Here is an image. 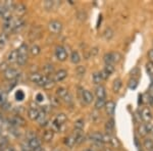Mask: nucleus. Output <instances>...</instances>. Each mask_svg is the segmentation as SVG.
I'll use <instances>...</instances> for the list:
<instances>
[{"label":"nucleus","mask_w":153,"mask_h":151,"mask_svg":"<svg viewBox=\"0 0 153 151\" xmlns=\"http://www.w3.org/2000/svg\"><path fill=\"white\" fill-rule=\"evenodd\" d=\"M7 68H8V63H7V61H4V62H2L0 64V71H5Z\"/></svg>","instance_id":"obj_42"},{"label":"nucleus","mask_w":153,"mask_h":151,"mask_svg":"<svg viewBox=\"0 0 153 151\" xmlns=\"http://www.w3.org/2000/svg\"><path fill=\"white\" fill-rule=\"evenodd\" d=\"M95 94L97 96L98 99H105L106 97V91H105V88L103 86H97L95 89Z\"/></svg>","instance_id":"obj_13"},{"label":"nucleus","mask_w":153,"mask_h":151,"mask_svg":"<svg viewBox=\"0 0 153 151\" xmlns=\"http://www.w3.org/2000/svg\"><path fill=\"white\" fill-rule=\"evenodd\" d=\"M138 134H139L141 137H145V136L148 135V131H147V127H146V123H140L138 126Z\"/></svg>","instance_id":"obj_21"},{"label":"nucleus","mask_w":153,"mask_h":151,"mask_svg":"<svg viewBox=\"0 0 153 151\" xmlns=\"http://www.w3.org/2000/svg\"><path fill=\"white\" fill-rule=\"evenodd\" d=\"M148 57H149V61H150V62L153 63V49L149 50V52H148Z\"/></svg>","instance_id":"obj_45"},{"label":"nucleus","mask_w":153,"mask_h":151,"mask_svg":"<svg viewBox=\"0 0 153 151\" xmlns=\"http://www.w3.org/2000/svg\"><path fill=\"white\" fill-rule=\"evenodd\" d=\"M146 71H147V74L149 75V77L151 78V80L153 79V63L148 61L146 63Z\"/></svg>","instance_id":"obj_35"},{"label":"nucleus","mask_w":153,"mask_h":151,"mask_svg":"<svg viewBox=\"0 0 153 151\" xmlns=\"http://www.w3.org/2000/svg\"><path fill=\"white\" fill-rule=\"evenodd\" d=\"M30 53L32 54V55L33 56H37V55H39V54H40V52H41V48L40 47H39L38 45H33L31 47V48H30Z\"/></svg>","instance_id":"obj_30"},{"label":"nucleus","mask_w":153,"mask_h":151,"mask_svg":"<svg viewBox=\"0 0 153 151\" xmlns=\"http://www.w3.org/2000/svg\"><path fill=\"white\" fill-rule=\"evenodd\" d=\"M103 59H104L105 65H107V64H109V65H113V63L115 62L114 56H113V52L106 53L105 55L103 56Z\"/></svg>","instance_id":"obj_17"},{"label":"nucleus","mask_w":153,"mask_h":151,"mask_svg":"<svg viewBox=\"0 0 153 151\" xmlns=\"http://www.w3.org/2000/svg\"><path fill=\"white\" fill-rule=\"evenodd\" d=\"M150 134H152V136H153V130L151 131V133H150Z\"/></svg>","instance_id":"obj_52"},{"label":"nucleus","mask_w":153,"mask_h":151,"mask_svg":"<svg viewBox=\"0 0 153 151\" xmlns=\"http://www.w3.org/2000/svg\"><path fill=\"white\" fill-rule=\"evenodd\" d=\"M9 106H10V105H9L8 103L6 102V103H4L3 105H1V108H3L4 110H7V109H8V107H9Z\"/></svg>","instance_id":"obj_47"},{"label":"nucleus","mask_w":153,"mask_h":151,"mask_svg":"<svg viewBox=\"0 0 153 151\" xmlns=\"http://www.w3.org/2000/svg\"><path fill=\"white\" fill-rule=\"evenodd\" d=\"M92 81L93 83L95 84V85H99L101 83V81H102V79H101V76L99 73H94L92 75Z\"/></svg>","instance_id":"obj_32"},{"label":"nucleus","mask_w":153,"mask_h":151,"mask_svg":"<svg viewBox=\"0 0 153 151\" xmlns=\"http://www.w3.org/2000/svg\"><path fill=\"white\" fill-rule=\"evenodd\" d=\"M83 151H94V150L91 149V148H87V149H84Z\"/></svg>","instance_id":"obj_49"},{"label":"nucleus","mask_w":153,"mask_h":151,"mask_svg":"<svg viewBox=\"0 0 153 151\" xmlns=\"http://www.w3.org/2000/svg\"><path fill=\"white\" fill-rule=\"evenodd\" d=\"M43 71H44V74H45V76L49 77L50 75L54 74V66L52 64H46L43 68Z\"/></svg>","instance_id":"obj_27"},{"label":"nucleus","mask_w":153,"mask_h":151,"mask_svg":"<svg viewBox=\"0 0 153 151\" xmlns=\"http://www.w3.org/2000/svg\"><path fill=\"white\" fill-rule=\"evenodd\" d=\"M76 75L83 77V76H85V74H86V68H85V66H83V65H79V66H76Z\"/></svg>","instance_id":"obj_36"},{"label":"nucleus","mask_w":153,"mask_h":151,"mask_svg":"<svg viewBox=\"0 0 153 151\" xmlns=\"http://www.w3.org/2000/svg\"><path fill=\"white\" fill-rule=\"evenodd\" d=\"M105 109H106V112H107L108 115L112 116L114 115V111H115V103L113 101H108V102L105 103Z\"/></svg>","instance_id":"obj_12"},{"label":"nucleus","mask_w":153,"mask_h":151,"mask_svg":"<svg viewBox=\"0 0 153 151\" xmlns=\"http://www.w3.org/2000/svg\"><path fill=\"white\" fill-rule=\"evenodd\" d=\"M144 147H145V149H147V150H149V151H151L153 149V140L152 139H145L144 140Z\"/></svg>","instance_id":"obj_31"},{"label":"nucleus","mask_w":153,"mask_h":151,"mask_svg":"<svg viewBox=\"0 0 153 151\" xmlns=\"http://www.w3.org/2000/svg\"><path fill=\"white\" fill-rule=\"evenodd\" d=\"M35 99H36L37 102H42V101L44 100V96H43V94H42V93H38V94H37V95H36Z\"/></svg>","instance_id":"obj_44"},{"label":"nucleus","mask_w":153,"mask_h":151,"mask_svg":"<svg viewBox=\"0 0 153 151\" xmlns=\"http://www.w3.org/2000/svg\"><path fill=\"white\" fill-rule=\"evenodd\" d=\"M74 127H75L76 131H82L83 129H84V127H85V123H84V120L80 118V120L76 121Z\"/></svg>","instance_id":"obj_29"},{"label":"nucleus","mask_w":153,"mask_h":151,"mask_svg":"<svg viewBox=\"0 0 153 151\" xmlns=\"http://www.w3.org/2000/svg\"><path fill=\"white\" fill-rule=\"evenodd\" d=\"M68 94H70V92L68 91V89H65L63 87H59L57 88V90H56V96H57L58 98L63 99L65 97H66Z\"/></svg>","instance_id":"obj_20"},{"label":"nucleus","mask_w":153,"mask_h":151,"mask_svg":"<svg viewBox=\"0 0 153 151\" xmlns=\"http://www.w3.org/2000/svg\"><path fill=\"white\" fill-rule=\"evenodd\" d=\"M53 151H59V149H54Z\"/></svg>","instance_id":"obj_51"},{"label":"nucleus","mask_w":153,"mask_h":151,"mask_svg":"<svg viewBox=\"0 0 153 151\" xmlns=\"http://www.w3.org/2000/svg\"><path fill=\"white\" fill-rule=\"evenodd\" d=\"M151 151H153V150H151Z\"/></svg>","instance_id":"obj_53"},{"label":"nucleus","mask_w":153,"mask_h":151,"mask_svg":"<svg viewBox=\"0 0 153 151\" xmlns=\"http://www.w3.org/2000/svg\"><path fill=\"white\" fill-rule=\"evenodd\" d=\"M13 8H14V12H16V14H18L19 16H24V14L27 12V7L25 6L24 4H22V3H19V4H18V5L13 6Z\"/></svg>","instance_id":"obj_14"},{"label":"nucleus","mask_w":153,"mask_h":151,"mask_svg":"<svg viewBox=\"0 0 153 151\" xmlns=\"http://www.w3.org/2000/svg\"><path fill=\"white\" fill-rule=\"evenodd\" d=\"M7 42V34L6 33H1L0 34V49L3 48L5 46Z\"/></svg>","instance_id":"obj_33"},{"label":"nucleus","mask_w":153,"mask_h":151,"mask_svg":"<svg viewBox=\"0 0 153 151\" xmlns=\"http://www.w3.org/2000/svg\"><path fill=\"white\" fill-rule=\"evenodd\" d=\"M42 78H43V76L38 73H32L29 77L30 81H31L32 83L36 84V85H39V86H40V84H41Z\"/></svg>","instance_id":"obj_11"},{"label":"nucleus","mask_w":153,"mask_h":151,"mask_svg":"<svg viewBox=\"0 0 153 151\" xmlns=\"http://www.w3.org/2000/svg\"><path fill=\"white\" fill-rule=\"evenodd\" d=\"M103 70H104L106 73L108 74V75H111V74L113 73V71H114V66L113 65H109V64H107V65H105V68H103Z\"/></svg>","instance_id":"obj_41"},{"label":"nucleus","mask_w":153,"mask_h":151,"mask_svg":"<svg viewBox=\"0 0 153 151\" xmlns=\"http://www.w3.org/2000/svg\"><path fill=\"white\" fill-rule=\"evenodd\" d=\"M140 118L144 121L145 123H150L152 120V112L150 110L149 107H144L141 110V113H140Z\"/></svg>","instance_id":"obj_6"},{"label":"nucleus","mask_w":153,"mask_h":151,"mask_svg":"<svg viewBox=\"0 0 153 151\" xmlns=\"http://www.w3.org/2000/svg\"><path fill=\"white\" fill-rule=\"evenodd\" d=\"M54 137V131L53 130H46L43 134V140L45 142H51Z\"/></svg>","instance_id":"obj_18"},{"label":"nucleus","mask_w":153,"mask_h":151,"mask_svg":"<svg viewBox=\"0 0 153 151\" xmlns=\"http://www.w3.org/2000/svg\"><path fill=\"white\" fill-rule=\"evenodd\" d=\"M52 102L55 105H58L59 104V98H52Z\"/></svg>","instance_id":"obj_48"},{"label":"nucleus","mask_w":153,"mask_h":151,"mask_svg":"<svg viewBox=\"0 0 153 151\" xmlns=\"http://www.w3.org/2000/svg\"><path fill=\"white\" fill-rule=\"evenodd\" d=\"M100 76H101V79H102V80H106V79H108L109 78V75H108L107 73H106V71H104V70H102L100 71Z\"/></svg>","instance_id":"obj_43"},{"label":"nucleus","mask_w":153,"mask_h":151,"mask_svg":"<svg viewBox=\"0 0 153 151\" xmlns=\"http://www.w3.org/2000/svg\"><path fill=\"white\" fill-rule=\"evenodd\" d=\"M113 128H114V122H113V120H110L109 122L106 123L105 129H106V131H107V133H110V132H111Z\"/></svg>","instance_id":"obj_39"},{"label":"nucleus","mask_w":153,"mask_h":151,"mask_svg":"<svg viewBox=\"0 0 153 151\" xmlns=\"http://www.w3.org/2000/svg\"><path fill=\"white\" fill-rule=\"evenodd\" d=\"M82 98H83V100L87 103V104H90V103H92V101L94 100V95H93L90 91L84 90L83 93H82Z\"/></svg>","instance_id":"obj_10"},{"label":"nucleus","mask_w":153,"mask_h":151,"mask_svg":"<svg viewBox=\"0 0 153 151\" xmlns=\"http://www.w3.org/2000/svg\"><path fill=\"white\" fill-rule=\"evenodd\" d=\"M11 123H12V125H14V126H24L25 125V120L22 118V116L16 115L11 118Z\"/></svg>","instance_id":"obj_24"},{"label":"nucleus","mask_w":153,"mask_h":151,"mask_svg":"<svg viewBox=\"0 0 153 151\" xmlns=\"http://www.w3.org/2000/svg\"><path fill=\"white\" fill-rule=\"evenodd\" d=\"M105 100L104 99H97L95 101V108L96 109H101L105 106Z\"/></svg>","instance_id":"obj_34"},{"label":"nucleus","mask_w":153,"mask_h":151,"mask_svg":"<svg viewBox=\"0 0 153 151\" xmlns=\"http://www.w3.org/2000/svg\"><path fill=\"white\" fill-rule=\"evenodd\" d=\"M16 99L18 101H23L24 99H25V93L23 92L22 90H19V91H16Z\"/></svg>","instance_id":"obj_40"},{"label":"nucleus","mask_w":153,"mask_h":151,"mask_svg":"<svg viewBox=\"0 0 153 151\" xmlns=\"http://www.w3.org/2000/svg\"><path fill=\"white\" fill-rule=\"evenodd\" d=\"M137 86H138V81L136 80V79L133 78L129 81V88L131 90H135V89L137 88Z\"/></svg>","instance_id":"obj_38"},{"label":"nucleus","mask_w":153,"mask_h":151,"mask_svg":"<svg viewBox=\"0 0 153 151\" xmlns=\"http://www.w3.org/2000/svg\"><path fill=\"white\" fill-rule=\"evenodd\" d=\"M28 61V54H19V57H18V60H16V63L19 65L23 66L25 64L27 63Z\"/></svg>","instance_id":"obj_26"},{"label":"nucleus","mask_w":153,"mask_h":151,"mask_svg":"<svg viewBox=\"0 0 153 151\" xmlns=\"http://www.w3.org/2000/svg\"><path fill=\"white\" fill-rule=\"evenodd\" d=\"M152 150H153V149H152Z\"/></svg>","instance_id":"obj_54"},{"label":"nucleus","mask_w":153,"mask_h":151,"mask_svg":"<svg viewBox=\"0 0 153 151\" xmlns=\"http://www.w3.org/2000/svg\"><path fill=\"white\" fill-rule=\"evenodd\" d=\"M3 76H4V78H5L6 80L12 81V80H14V79H16V77L19 76V73H18V71H16V68H7V70L3 73Z\"/></svg>","instance_id":"obj_5"},{"label":"nucleus","mask_w":153,"mask_h":151,"mask_svg":"<svg viewBox=\"0 0 153 151\" xmlns=\"http://www.w3.org/2000/svg\"><path fill=\"white\" fill-rule=\"evenodd\" d=\"M48 30L52 34H59L62 31V24L59 21H51L48 24Z\"/></svg>","instance_id":"obj_2"},{"label":"nucleus","mask_w":153,"mask_h":151,"mask_svg":"<svg viewBox=\"0 0 153 151\" xmlns=\"http://www.w3.org/2000/svg\"><path fill=\"white\" fill-rule=\"evenodd\" d=\"M28 145H29V147L31 148V150L36 151V150L40 149V147H41V141L39 140L38 138H36V137H32L31 139L29 140Z\"/></svg>","instance_id":"obj_7"},{"label":"nucleus","mask_w":153,"mask_h":151,"mask_svg":"<svg viewBox=\"0 0 153 151\" xmlns=\"http://www.w3.org/2000/svg\"><path fill=\"white\" fill-rule=\"evenodd\" d=\"M18 57H19L18 50L10 51V52L8 53V55H7V63H8V62H10V63L16 62V60H18Z\"/></svg>","instance_id":"obj_15"},{"label":"nucleus","mask_w":153,"mask_h":151,"mask_svg":"<svg viewBox=\"0 0 153 151\" xmlns=\"http://www.w3.org/2000/svg\"><path fill=\"white\" fill-rule=\"evenodd\" d=\"M39 112H40V111L37 109L36 107H31L28 110V116H29V118L31 121H36L37 118H38V115H39Z\"/></svg>","instance_id":"obj_16"},{"label":"nucleus","mask_w":153,"mask_h":151,"mask_svg":"<svg viewBox=\"0 0 153 151\" xmlns=\"http://www.w3.org/2000/svg\"><path fill=\"white\" fill-rule=\"evenodd\" d=\"M89 139L92 141V142H99V143L107 142V141H106L107 136L103 135V134L100 132H94L89 135Z\"/></svg>","instance_id":"obj_4"},{"label":"nucleus","mask_w":153,"mask_h":151,"mask_svg":"<svg viewBox=\"0 0 153 151\" xmlns=\"http://www.w3.org/2000/svg\"><path fill=\"white\" fill-rule=\"evenodd\" d=\"M97 53H98V48H96V47L91 50V55H92V56L97 55Z\"/></svg>","instance_id":"obj_46"},{"label":"nucleus","mask_w":153,"mask_h":151,"mask_svg":"<svg viewBox=\"0 0 153 151\" xmlns=\"http://www.w3.org/2000/svg\"><path fill=\"white\" fill-rule=\"evenodd\" d=\"M39 151H47V150L44 149V148H41V149H39Z\"/></svg>","instance_id":"obj_50"},{"label":"nucleus","mask_w":153,"mask_h":151,"mask_svg":"<svg viewBox=\"0 0 153 151\" xmlns=\"http://www.w3.org/2000/svg\"><path fill=\"white\" fill-rule=\"evenodd\" d=\"M7 102V93L6 92H0V106L3 105Z\"/></svg>","instance_id":"obj_37"},{"label":"nucleus","mask_w":153,"mask_h":151,"mask_svg":"<svg viewBox=\"0 0 153 151\" xmlns=\"http://www.w3.org/2000/svg\"><path fill=\"white\" fill-rule=\"evenodd\" d=\"M66 121H68V118H66V115L65 113H58L53 121V127L55 129H57L58 131H60L61 127L65 125Z\"/></svg>","instance_id":"obj_1"},{"label":"nucleus","mask_w":153,"mask_h":151,"mask_svg":"<svg viewBox=\"0 0 153 151\" xmlns=\"http://www.w3.org/2000/svg\"><path fill=\"white\" fill-rule=\"evenodd\" d=\"M43 5H44V7H45L46 9H47V10H51V9L57 8V7L60 5V2L56 1V0H54V1H51V0H46V1H44Z\"/></svg>","instance_id":"obj_8"},{"label":"nucleus","mask_w":153,"mask_h":151,"mask_svg":"<svg viewBox=\"0 0 153 151\" xmlns=\"http://www.w3.org/2000/svg\"><path fill=\"white\" fill-rule=\"evenodd\" d=\"M65 144L68 146V148H73L76 145V138L74 135H71L68 137H66L65 139Z\"/></svg>","instance_id":"obj_22"},{"label":"nucleus","mask_w":153,"mask_h":151,"mask_svg":"<svg viewBox=\"0 0 153 151\" xmlns=\"http://www.w3.org/2000/svg\"><path fill=\"white\" fill-rule=\"evenodd\" d=\"M70 58H71V63H74V64H78L81 61V56L78 51H73L70 56Z\"/></svg>","instance_id":"obj_23"},{"label":"nucleus","mask_w":153,"mask_h":151,"mask_svg":"<svg viewBox=\"0 0 153 151\" xmlns=\"http://www.w3.org/2000/svg\"><path fill=\"white\" fill-rule=\"evenodd\" d=\"M66 77H68V71L65 70H59L56 71L55 75H54L53 81L54 82H61V81L65 80Z\"/></svg>","instance_id":"obj_9"},{"label":"nucleus","mask_w":153,"mask_h":151,"mask_svg":"<svg viewBox=\"0 0 153 151\" xmlns=\"http://www.w3.org/2000/svg\"><path fill=\"white\" fill-rule=\"evenodd\" d=\"M55 56L59 61H65L68 58V52L63 46H57L55 48Z\"/></svg>","instance_id":"obj_3"},{"label":"nucleus","mask_w":153,"mask_h":151,"mask_svg":"<svg viewBox=\"0 0 153 151\" xmlns=\"http://www.w3.org/2000/svg\"><path fill=\"white\" fill-rule=\"evenodd\" d=\"M113 34H114V33H113V31H112L111 29H110V28H106L105 31L103 32V38H104L105 40L108 41V40H110V39H111L112 37H113Z\"/></svg>","instance_id":"obj_28"},{"label":"nucleus","mask_w":153,"mask_h":151,"mask_svg":"<svg viewBox=\"0 0 153 151\" xmlns=\"http://www.w3.org/2000/svg\"><path fill=\"white\" fill-rule=\"evenodd\" d=\"M46 120H47V113H46V111H40L36 121L40 123V125H43V123H46Z\"/></svg>","instance_id":"obj_25"},{"label":"nucleus","mask_w":153,"mask_h":151,"mask_svg":"<svg viewBox=\"0 0 153 151\" xmlns=\"http://www.w3.org/2000/svg\"><path fill=\"white\" fill-rule=\"evenodd\" d=\"M122 86H123L122 80H120V78L115 79V80L113 81V84H112V91L114 93L120 92V88H122Z\"/></svg>","instance_id":"obj_19"}]
</instances>
